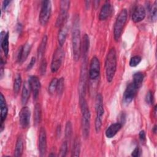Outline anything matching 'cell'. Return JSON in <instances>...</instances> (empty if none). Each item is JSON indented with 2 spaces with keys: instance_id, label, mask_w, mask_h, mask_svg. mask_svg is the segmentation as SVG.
<instances>
[{
  "instance_id": "obj_15",
  "label": "cell",
  "mask_w": 157,
  "mask_h": 157,
  "mask_svg": "<svg viewBox=\"0 0 157 157\" xmlns=\"http://www.w3.org/2000/svg\"><path fill=\"white\" fill-rule=\"evenodd\" d=\"M146 16V11L145 8L139 5L136 6L132 13V20L134 23H139L142 21Z\"/></svg>"
},
{
  "instance_id": "obj_21",
  "label": "cell",
  "mask_w": 157,
  "mask_h": 157,
  "mask_svg": "<svg viewBox=\"0 0 157 157\" xmlns=\"http://www.w3.org/2000/svg\"><path fill=\"white\" fill-rule=\"evenodd\" d=\"M90 47V39L89 37L86 34H85L83 37V40L81 47V50L82 51L83 59H87L88 53Z\"/></svg>"
},
{
  "instance_id": "obj_2",
  "label": "cell",
  "mask_w": 157,
  "mask_h": 157,
  "mask_svg": "<svg viewBox=\"0 0 157 157\" xmlns=\"http://www.w3.org/2000/svg\"><path fill=\"white\" fill-rule=\"evenodd\" d=\"M105 69L107 80L109 82H111L117 70V55L114 48H111L107 55L105 61Z\"/></svg>"
},
{
  "instance_id": "obj_23",
  "label": "cell",
  "mask_w": 157,
  "mask_h": 157,
  "mask_svg": "<svg viewBox=\"0 0 157 157\" xmlns=\"http://www.w3.org/2000/svg\"><path fill=\"white\" fill-rule=\"evenodd\" d=\"M30 87L29 83L25 82L23 85V89L21 92V102L23 105H25L29 98L30 96Z\"/></svg>"
},
{
  "instance_id": "obj_5",
  "label": "cell",
  "mask_w": 157,
  "mask_h": 157,
  "mask_svg": "<svg viewBox=\"0 0 157 157\" xmlns=\"http://www.w3.org/2000/svg\"><path fill=\"white\" fill-rule=\"evenodd\" d=\"M96 116L95 119V129L97 133H98L101 128L102 117L104 115V106H103V99L101 94H98L96 98Z\"/></svg>"
},
{
  "instance_id": "obj_41",
  "label": "cell",
  "mask_w": 157,
  "mask_h": 157,
  "mask_svg": "<svg viewBox=\"0 0 157 157\" xmlns=\"http://www.w3.org/2000/svg\"><path fill=\"white\" fill-rule=\"evenodd\" d=\"M10 1H3L2 6V9L3 10H5L6 9V8L7 7V6L10 4Z\"/></svg>"
},
{
  "instance_id": "obj_16",
  "label": "cell",
  "mask_w": 157,
  "mask_h": 157,
  "mask_svg": "<svg viewBox=\"0 0 157 157\" xmlns=\"http://www.w3.org/2000/svg\"><path fill=\"white\" fill-rule=\"evenodd\" d=\"M0 107H1V131H2L4 128V121H5L7 117V112H8L6 99L2 93H1Z\"/></svg>"
},
{
  "instance_id": "obj_35",
  "label": "cell",
  "mask_w": 157,
  "mask_h": 157,
  "mask_svg": "<svg viewBox=\"0 0 157 157\" xmlns=\"http://www.w3.org/2000/svg\"><path fill=\"white\" fill-rule=\"evenodd\" d=\"M67 151V141H64L63 142V144L61 145L60 149H59V156H65L66 155Z\"/></svg>"
},
{
  "instance_id": "obj_37",
  "label": "cell",
  "mask_w": 157,
  "mask_h": 157,
  "mask_svg": "<svg viewBox=\"0 0 157 157\" xmlns=\"http://www.w3.org/2000/svg\"><path fill=\"white\" fill-rule=\"evenodd\" d=\"M145 101L148 104H152L153 102V95L151 91H149L145 96Z\"/></svg>"
},
{
  "instance_id": "obj_12",
  "label": "cell",
  "mask_w": 157,
  "mask_h": 157,
  "mask_svg": "<svg viewBox=\"0 0 157 157\" xmlns=\"http://www.w3.org/2000/svg\"><path fill=\"white\" fill-rule=\"evenodd\" d=\"M31 112L29 109L25 106L23 107L19 113V121L21 126L23 128H27L29 124Z\"/></svg>"
},
{
  "instance_id": "obj_8",
  "label": "cell",
  "mask_w": 157,
  "mask_h": 157,
  "mask_svg": "<svg viewBox=\"0 0 157 157\" xmlns=\"http://www.w3.org/2000/svg\"><path fill=\"white\" fill-rule=\"evenodd\" d=\"M64 56V53L63 49L59 47L53 53L52 63L51 71L52 72H56L60 68Z\"/></svg>"
},
{
  "instance_id": "obj_43",
  "label": "cell",
  "mask_w": 157,
  "mask_h": 157,
  "mask_svg": "<svg viewBox=\"0 0 157 157\" xmlns=\"http://www.w3.org/2000/svg\"><path fill=\"white\" fill-rule=\"evenodd\" d=\"M153 132H154L155 134L156 132V125H155V126L153 127Z\"/></svg>"
},
{
  "instance_id": "obj_14",
  "label": "cell",
  "mask_w": 157,
  "mask_h": 157,
  "mask_svg": "<svg viewBox=\"0 0 157 157\" xmlns=\"http://www.w3.org/2000/svg\"><path fill=\"white\" fill-rule=\"evenodd\" d=\"M38 147L40 156L45 155L47 151V136L45 130L43 127L39 131Z\"/></svg>"
},
{
  "instance_id": "obj_19",
  "label": "cell",
  "mask_w": 157,
  "mask_h": 157,
  "mask_svg": "<svg viewBox=\"0 0 157 157\" xmlns=\"http://www.w3.org/2000/svg\"><path fill=\"white\" fill-rule=\"evenodd\" d=\"M112 12V6L109 1H106L104 4L102 6L99 15V20H105L110 15Z\"/></svg>"
},
{
  "instance_id": "obj_38",
  "label": "cell",
  "mask_w": 157,
  "mask_h": 157,
  "mask_svg": "<svg viewBox=\"0 0 157 157\" xmlns=\"http://www.w3.org/2000/svg\"><path fill=\"white\" fill-rule=\"evenodd\" d=\"M36 59L35 57H32L31 58V59L29 63L28 64V66L26 67V70L27 71L30 70L34 66V64L36 63Z\"/></svg>"
},
{
  "instance_id": "obj_9",
  "label": "cell",
  "mask_w": 157,
  "mask_h": 157,
  "mask_svg": "<svg viewBox=\"0 0 157 157\" xmlns=\"http://www.w3.org/2000/svg\"><path fill=\"white\" fill-rule=\"evenodd\" d=\"M87 59H83V63L81 67L80 77L79 81V93L80 96H84L85 94L86 85L87 81V69H86Z\"/></svg>"
},
{
  "instance_id": "obj_13",
  "label": "cell",
  "mask_w": 157,
  "mask_h": 157,
  "mask_svg": "<svg viewBox=\"0 0 157 157\" xmlns=\"http://www.w3.org/2000/svg\"><path fill=\"white\" fill-rule=\"evenodd\" d=\"M28 83L33 94V96L34 99H37L39 95V92L40 88V82L39 78L37 76L32 75L30 76L28 80Z\"/></svg>"
},
{
  "instance_id": "obj_44",
  "label": "cell",
  "mask_w": 157,
  "mask_h": 157,
  "mask_svg": "<svg viewBox=\"0 0 157 157\" xmlns=\"http://www.w3.org/2000/svg\"><path fill=\"white\" fill-rule=\"evenodd\" d=\"M154 114L156 116V105H155V107H154Z\"/></svg>"
},
{
  "instance_id": "obj_33",
  "label": "cell",
  "mask_w": 157,
  "mask_h": 157,
  "mask_svg": "<svg viewBox=\"0 0 157 157\" xmlns=\"http://www.w3.org/2000/svg\"><path fill=\"white\" fill-rule=\"evenodd\" d=\"M141 61V57L139 55H136L131 58L129 61V66L131 67L137 66Z\"/></svg>"
},
{
  "instance_id": "obj_1",
  "label": "cell",
  "mask_w": 157,
  "mask_h": 157,
  "mask_svg": "<svg viewBox=\"0 0 157 157\" xmlns=\"http://www.w3.org/2000/svg\"><path fill=\"white\" fill-rule=\"evenodd\" d=\"M80 106L82 112V134L85 139L89 136L90 129L91 116L89 107L84 96H80Z\"/></svg>"
},
{
  "instance_id": "obj_22",
  "label": "cell",
  "mask_w": 157,
  "mask_h": 157,
  "mask_svg": "<svg viewBox=\"0 0 157 157\" xmlns=\"http://www.w3.org/2000/svg\"><path fill=\"white\" fill-rule=\"evenodd\" d=\"M64 24L61 26V28L59 29V31L58 33V43L60 47H61L64 45L66 41V39L67 34V28L66 25Z\"/></svg>"
},
{
  "instance_id": "obj_24",
  "label": "cell",
  "mask_w": 157,
  "mask_h": 157,
  "mask_svg": "<svg viewBox=\"0 0 157 157\" xmlns=\"http://www.w3.org/2000/svg\"><path fill=\"white\" fill-rule=\"evenodd\" d=\"M47 42V36L45 35L42 37V39L37 49V57L39 59H41L44 56V54L45 53V50L46 48Z\"/></svg>"
},
{
  "instance_id": "obj_28",
  "label": "cell",
  "mask_w": 157,
  "mask_h": 157,
  "mask_svg": "<svg viewBox=\"0 0 157 157\" xmlns=\"http://www.w3.org/2000/svg\"><path fill=\"white\" fill-rule=\"evenodd\" d=\"M41 119V108L40 105L39 104H36L34 111V121L36 124H37L40 123Z\"/></svg>"
},
{
  "instance_id": "obj_7",
  "label": "cell",
  "mask_w": 157,
  "mask_h": 157,
  "mask_svg": "<svg viewBox=\"0 0 157 157\" xmlns=\"http://www.w3.org/2000/svg\"><path fill=\"white\" fill-rule=\"evenodd\" d=\"M70 1H61L60 2V12L56 21V26H61L66 21Z\"/></svg>"
},
{
  "instance_id": "obj_20",
  "label": "cell",
  "mask_w": 157,
  "mask_h": 157,
  "mask_svg": "<svg viewBox=\"0 0 157 157\" xmlns=\"http://www.w3.org/2000/svg\"><path fill=\"white\" fill-rule=\"evenodd\" d=\"M121 127H122V124L120 123H115L112 124L106 129L105 132V136L109 139L112 138L120 130Z\"/></svg>"
},
{
  "instance_id": "obj_11",
  "label": "cell",
  "mask_w": 157,
  "mask_h": 157,
  "mask_svg": "<svg viewBox=\"0 0 157 157\" xmlns=\"http://www.w3.org/2000/svg\"><path fill=\"white\" fill-rule=\"evenodd\" d=\"M138 89L135 86L132 82L128 84L123 96V102L126 104H129L134 98Z\"/></svg>"
},
{
  "instance_id": "obj_32",
  "label": "cell",
  "mask_w": 157,
  "mask_h": 157,
  "mask_svg": "<svg viewBox=\"0 0 157 157\" xmlns=\"http://www.w3.org/2000/svg\"><path fill=\"white\" fill-rule=\"evenodd\" d=\"M72 134V126L71 121H67L65 127V137L67 139H70Z\"/></svg>"
},
{
  "instance_id": "obj_17",
  "label": "cell",
  "mask_w": 157,
  "mask_h": 157,
  "mask_svg": "<svg viewBox=\"0 0 157 157\" xmlns=\"http://www.w3.org/2000/svg\"><path fill=\"white\" fill-rule=\"evenodd\" d=\"M31 49V45L28 43L25 44L19 48L17 55V60L19 63H23L27 58Z\"/></svg>"
},
{
  "instance_id": "obj_27",
  "label": "cell",
  "mask_w": 157,
  "mask_h": 157,
  "mask_svg": "<svg viewBox=\"0 0 157 157\" xmlns=\"http://www.w3.org/2000/svg\"><path fill=\"white\" fill-rule=\"evenodd\" d=\"M21 82H22V80H21V75L20 74H17V75L15 77L13 86V92H14L15 94H17L18 93V92L20 91V87H21Z\"/></svg>"
},
{
  "instance_id": "obj_29",
  "label": "cell",
  "mask_w": 157,
  "mask_h": 157,
  "mask_svg": "<svg viewBox=\"0 0 157 157\" xmlns=\"http://www.w3.org/2000/svg\"><path fill=\"white\" fill-rule=\"evenodd\" d=\"M80 140L78 139H75L74 142L72 151V156H78L80 155Z\"/></svg>"
},
{
  "instance_id": "obj_40",
  "label": "cell",
  "mask_w": 157,
  "mask_h": 157,
  "mask_svg": "<svg viewBox=\"0 0 157 157\" xmlns=\"http://www.w3.org/2000/svg\"><path fill=\"white\" fill-rule=\"evenodd\" d=\"M131 155L132 156H134V157H137L140 155V151H139V148L138 147H136L134 150L132 152V154Z\"/></svg>"
},
{
  "instance_id": "obj_30",
  "label": "cell",
  "mask_w": 157,
  "mask_h": 157,
  "mask_svg": "<svg viewBox=\"0 0 157 157\" xmlns=\"http://www.w3.org/2000/svg\"><path fill=\"white\" fill-rule=\"evenodd\" d=\"M150 12V16L151 21H156L157 15V1H155L153 5H151L148 8Z\"/></svg>"
},
{
  "instance_id": "obj_3",
  "label": "cell",
  "mask_w": 157,
  "mask_h": 157,
  "mask_svg": "<svg viewBox=\"0 0 157 157\" xmlns=\"http://www.w3.org/2000/svg\"><path fill=\"white\" fill-rule=\"evenodd\" d=\"M128 17V12L126 9H122L118 13L113 27V37L117 41L122 33L123 27L126 22Z\"/></svg>"
},
{
  "instance_id": "obj_25",
  "label": "cell",
  "mask_w": 157,
  "mask_h": 157,
  "mask_svg": "<svg viewBox=\"0 0 157 157\" xmlns=\"http://www.w3.org/2000/svg\"><path fill=\"white\" fill-rule=\"evenodd\" d=\"M144 75L141 72H136L133 75L132 83L138 90L142 86V82L144 80Z\"/></svg>"
},
{
  "instance_id": "obj_10",
  "label": "cell",
  "mask_w": 157,
  "mask_h": 157,
  "mask_svg": "<svg viewBox=\"0 0 157 157\" xmlns=\"http://www.w3.org/2000/svg\"><path fill=\"white\" fill-rule=\"evenodd\" d=\"M89 77L94 80L98 77L100 74V62L96 56H93L90 61L89 67Z\"/></svg>"
},
{
  "instance_id": "obj_34",
  "label": "cell",
  "mask_w": 157,
  "mask_h": 157,
  "mask_svg": "<svg viewBox=\"0 0 157 157\" xmlns=\"http://www.w3.org/2000/svg\"><path fill=\"white\" fill-rule=\"evenodd\" d=\"M64 78L61 77L60 78L58 81V85H57V93L58 94H61L64 90Z\"/></svg>"
},
{
  "instance_id": "obj_31",
  "label": "cell",
  "mask_w": 157,
  "mask_h": 157,
  "mask_svg": "<svg viewBox=\"0 0 157 157\" xmlns=\"http://www.w3.org/2000/svg\"><path fill=\"white\" fill-rule=\"evenodd\" d=\"M58 81V80L56 78H53L51 80L48 88V91L50 94H53L56 91Z\"/></svg>"
},
{
  "instance_id": "obj_26",
  "label": "cell",
  "mask_w": 157,
  "mask_h": 157,
  "mask_svg": "<svg viewBox=\"0 0 157 157\" xmlns=\"http://www.w3.org/2000/svg\"><path fill=\"white\" fill-rule=\"evenodd\" d=\"M23 151V141L21 137H19L17 139V140L16 142L14 155L15 156H21Z\"/></svg>"
},
{
  "instance_id": "obj_18",
  "label": "cell",
  "mask_w": 157,
  "mask_h": 157,
  "mask_svg": "<svg viewBox=\"0 0 157 157\" xmlns=\"http://www.w3.org/2000/svg\"><path fill=\"white\" fill-rule=\"evenodd\" d=\"M1 46L4 53L6 56H7L9 48V33L5 31H1L0 34Z\"/></svg>"
},
{
  "instance_id": "obj_4",
  "label": "cell",
  "mask_w": 157,
  "mask_h": 157,
  "mask_svg": "<svg viewBox=\"0 0 157 157\" xmlns=\"http://www.w3.org/2000/svg\"><path fill=\"white\" fill-rule=\"evenodd\" d=\"M72 45L73 58L75 61H78L81 54L82 41L80 37V31L79 29L74 25L72 33Z\"/></svg>"
},
{
  "instance_id": "obj_6",
  "label": "cell",
  "mask_w": 157,
  "mask_h": 157,
  "mask_svg": "<svg viewBox=\"0 0 157 157\" xmlns=\"http://www.w3.org/2000/svg\"><path fill=\"white\" fill-rule=\"evenodd\" d=\"M51 12H52L51 2L48 0L42 1L40 12L39 13V22L42 25L44 26L48 23L51 15Z\"/></svg>"
},
{
  "instance_id": "obj_42",
  "label": "cell",
  "mask_w": 157,
  "mask_h": 157,
  "mask_svg": "<svg viewBox=\"0 0 157 157\" xmlns=\"http://www.w3.org/2000/svg\"><path fill=\"white\" fill-rule=\"evenodd\" d=\"M4 63L3 61L2 58L1 59V78L2 77L3 73H4Z\"/></svg>"
},
{
  "instance_id": "obj_39",
  "label": "cell",
  "mask_w": 157,
  "mask_h": 157,
  "mask_svg": "<svg viewBox=\"0 0 157 157\" xmlns=\"http://www.w3.org/2000/svg\"><path fill=\"white\" fill-rule=\"evenodd\" d=\"M139 139L140 140L141 142H145V140H146V136H145V132L144 130L141 131L140 132H139Z\"/></svg>"
},
{
  "instance_id": "obj_36",
  "label": "cell",
  "mask_w": 157,
  "mask_h": 157,
  "mask_svg": "<svg viewBox=\"0 0 157 157\" xmlns=\"http://www.w3.org/2000/svg\"><path fill=\"white\" fill-rule=\"evenodd\" d=\"M47 61L46 59L45 58H44L41 62H40V67H39V72L40 73L41 75H44L45 74V72H46V69H47Z\"/></svg>"
}]
</instances>
